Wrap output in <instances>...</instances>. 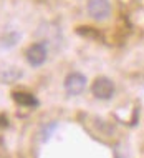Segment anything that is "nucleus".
Listing matches in <instances>:
<instances>
[{
    "mask_svg": "<svg viewBox=\"0 0 144 158\" xmlns=\"http://www.w3.org/2000/svg\"><path fill=\"white\" fill-rule=\"evenodd\" d=\"M84 87H86V77L83 73L75 72V73H70L65 78V90L71 97L80 95V93L84 90Z\"/></svg>",
    "mask_w": 144,
    "mask_h": 158,
    "instance_id": "obj_4",
    "label": "nucleus"
},
{
    "mask_svg": "<svg viewBox=\"0 0 144 158\" xmlns=\"http://www.w3.org/2000/svg\"><path fill=\"white\" fill-rule=\"evenodd\" d=\"M56 130V123L52 122V123H46V125L41 127V131H40V136H41V142H46V140L52 136V133Z\"/></svg>",
    "mask_w": 144,
    "mask_h": 158,
    "instance_id": "obj_6",
    "label": "nucleus"
},
{
    "mask_svg": "<svg viewBox=\"0 0 144 158\" xmlns=\"http://www.w3.org/2000/svg\"><path fill=\"white\" fill-rule=\"evenodd\" d=\"M114 83L113 80H109L108 77H98L95 80V83L91 85V92L93 95L99 100H109L114 95Z\"/></svg>",
    "mask_w": 144,
    "mask_h": 158,
    "instance_id": "obj_1",
    "label": "nucleus"
},
{
    "mask_svg": "<svg viewBox=\"0 0 144 158\" xmlns=\"http://www.w3.org/2000/svg\"><path fill=\"white\" fill-rule=\"evenodd\" d=\"M12 72H14V70H3V72H0V80H2V82H14V80L18 78V77H22V73L12 75Z\"/></svg>",
    "mask_w": 144,
    "mask_h": 158,
    "instance_id": "obj_7",
    "label": "nucleus"
},
{
    "mask_svg": "<svg viewBox=\"0 0 144 158\" xmlns=\"http://www.w3.org/2000/svg\"><path fill=\"white\" fill-rule=\"evenodd\" d=\"M14 100L18 105H23V106H37L38 105L37 98L33 97V95H30V93H25V92L14 93Z\"/></svg>",
    "mask_w": 144,
    "mask_h": 158,
    "instance_id": "obj_5",
    "label": "nucleus"
},
{
    "mask_svg": "<svg viewBox=\"0 0 144 158\" xmlns=\"http://www.w3.org/2000/svg\"><path fill=\"white\" fill-rule=\"evenodd\" d=\"M88 14L95 20H106L111 14V3H109V0H90Z\"/></svg>",
    "mask_w": 144,
    "mask_h": 158,
    "instance_id": "obj_2",
    "label": "nucleus"
},
{
    "mask_svg": "<svg viewBox=\"0 0 144 158\" xmlns=\"http://www.w3.org/2000/svg\"><path fill=\"white\" fill-rule=\"evenodd\" d=\"M27 57V62L30 63L32 67H41L46 62V57H48V50H46L45 44H33L30 48L25 53Z\"/></svg>",
    "mask_w": 144,
    "mask_h": 158,
    "instance_id": "obj_3",
    "label": "nucleus"
}]
</instances>
